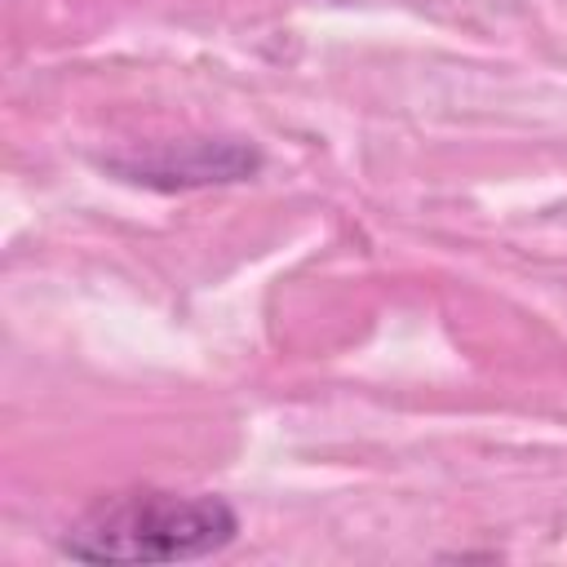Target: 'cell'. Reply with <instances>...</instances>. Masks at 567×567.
<instances>
[{
  "instance_id": "obj_1",
  "label": "cell",
  "mask_w": 567,
  "mask_h": 567,
  "mask_svg": "<svg viewBox=\"0 0 567 567\" xmlns=\"http://www.w3.org/2000/svg\"><path fill=\"white\" fill-rule=\"evenodd\" d=\"M239 536V514L221 496L128 492L89 509L62 554L80 563H195L221 554Z\"/></svg>"
},
{
  "instance_id": "obj_2",
  "label": "cell",
  "mask_w": 567,
  "mask_h": 567,
  "mask_svg": "<svg viewBox=\"0 0 567 567\" xmlns=\"http://www.w3.org/2000/svg\"><path fill=\"white\" fill-rule=\"evenodd\" d=\"M111 168L128 173L133 182L146 186H208V182H239L257 168V151L239 146V142H177L155 151V155H137V159H111Z\"/></svg>"
}]
</instances>
